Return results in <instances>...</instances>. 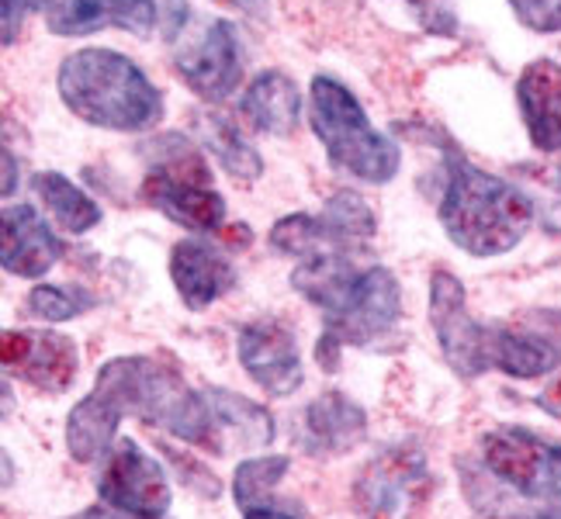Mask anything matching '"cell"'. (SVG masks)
Instances as JSON below:
<instances>
[{
  "label": "cell",
  "mask_w": 561,
  "mask_h": 519,
  "mask_svg": "<svg viewBox=\"0 0 561 519\" xmlns=\"http://www.w3.org/2000/svg\"><path fill=\"white\" fill-rule=\"evenodd\" d=\"M0 357L11 374L49 395L67 392L80 364L73 339L49 330H8L0 343Z\"/></svg>",
  "instance_id": "14"
},
{
  "label": "cell",
  "mask_w": 561,
  "mask_h": 519,
  "mask_svg": "<svg viewBox=\"0 0 561 519\" xmlns=\"http://www.w3.org/2000/svg\"><path fill=\"white\" fill-rule=\"evenodd\" d=\"M170 277L187 309H208L236 288V267L205 240H181L174 246Z\"/></svg>",
  "instance_id": "16"
},
{
  "label": "cell",
  "mask_w": 561,
  "mask_h": 519,
  "mask_svg": "<svg viewBox=\"0 0 561 519\" xmlns=\"http://www.w3.org/2000/svg\"><path fill=\"white\" fill-rule=\"evenodd\" d=\"M530 519H561V492H554L551 499H545L530 512Z\"/></svg>",
  "instance_id": "34"
},
{
  "label": "cell",
  "mask_w": 561,
  "mask_h": 519,
  "mask_svg": "<svg viewBox=\"0 0 561 519\" xmlns=\"http://www.w3.org/2000/svg\"><path fill=\"white\" fill-rule=\"evenodd\" d=\"M309 122L336 170L351 173V177L364 184H388L399 173V146L378 132L368 112L354 97V91L343 86L336 77H312Z\"/></svg>",
  "instance_id": "5"
},
{
  "label": "cell",
  "mask_w": 561,
  "mask_h": 519,
  "mask_svg": "<svg viewBox=\"0 0 561 519\" xmlns=\"http://www.w3.org/2000/svg\"><path fill=\"white\" fill-rule=\"evenodd\" d=\"M516 101L527 125L530 142L541 153L561 149V62L534 59L516 80Z\"/></svg>",
  "instance_id": "17"
},
{
  "label": "cell",
  "mask_w": 561,
  "mask_h": 519,
  "mask_svg": "<svg viewBox=\"0 0 561 519\" xmlns=\"http://www.w3.org/2000/svg\"><path fill=\"white\" fill-rule=\"evenodd\" d=\"M149 149L142 201L191 232H215L226 222V198L211 184V170L181 136H163Z\"/></svg>",
  "instance_id": "6"
},
{
  "label": "cell",
  "mask_w": 561,
  "mask_h": 519,
  "mask_svg": "<svg viewBox=\"0 0 561 519\" xmlns=\"http://www.w3.org/2000/svg\"><path fill=\"white\" fill-rule=\"evenodd\" d=\"M510 8L530 32H561V0H510Z\"/></svg>",
  "instance_id": "28"
},
{
  "label": "cell",
  "mask_w": 561,
  "mask_h": 519,
  "mask_svg": "<svg viewBox=\"0 0 561 519\" xmlns=\"http://www.w3.org/2000/svg\"><path fill=\"white\" fill-rule=\"evenodd\" d=\"M561 364V350L537 333L489 326L485 333V367H495L510 378H541Z\"/></svg>",
  "instance_id": "22"
},
{
  "label": "cell",
  "mask_w": 561,
  "mask_h": 519,
  "mask_svg": "<svg viewBox=\"0 0 561 519\" xmlns=\"http://www.w3.org/2000/svg\"><path fill=\"white\" fill-rule=\"evenodd\" d=\"M291 468L288 458H280V453H267V458H250L243 461L240 468H236V482H232V495L236 503H240L243 509L256 506L264 499V495L274 492V485L285 478Z\"/></svg>",
  "instance_id": "26"
},
{
  "label": "cell",
  "mask_w": 561,
  "mask_h": 519,
  "mask_svg": "<svg viewBox=\"0 0 561 519\" xmlns=\"http://www.w3.org/2000/svg\"><path fill=\"white\" fill-rule=\"evenodd\" d=\"M378 219L357 191H336L319 215H285L271 229V246L298 264L322 256H360L371 246Z\"/></svg>",
  "instance_id": "7"
},
{
  "label": "cell",
  "mask_w": 561,
  "mask_h": 519,
  "mask_svg": "<svg viewBox=\"0 0 561 519\" xmlns=\"http://www.w3.org/2000/svg\"><path fill=\"white\" fill-rule=\"evenodd\" d=\"M219 4H226L232 11H243L250 18H264L267 14V0H219Z\"/></svg>",
  "instance_id": "33"
},
{
  "label": "cell",
  "mask_w": 561,
  "mask_h": 519,
  "mask_svg": "<svg viewBox=\"0 0 561 519\" xmlns=\"http://www.w3.org/2000/svg\"><path fill=\"white\" fill-rule=\"evenodd\" d=\"M94 388L112 395L125 416H136L146 426L167 429L215 453V429L205 392H194L174 367H163L157 357L107 360Z\"/></svg>",
  "instance_id": "4"
},
{
  "label": "cell",
  "mask_w": 561,
  "mask_h": 519,
  "mask_svg": "<svg viewBox=\"0 0 561 519\" xmlns=\"http://www.w3.org/2000/svg\"><path fill=\"white\" fill-rule=\"evenodd\" d=\"M98 495L101 503L133 512L139 519H160L170 509L167 471L136 440H118L101 458Z\"/></svg>",
  "instance_id": "10"
},
{
  "label": "cell",
  "mask_w": 561,
  "mask_h": 519,
  "mask_svg": "<svg viewBox=\"0 0 561 519\" xmlns=\"http://www.w3.org/2000/svg\"><path fill=\"white\" fill-rule=\"evenodd\" d=\"M14 184H18V177H14V153H11V149H4V198H11V194H14Z\"/></svg>",
  "instance_id": "35"
},
{
  "label": "cell",
  "mask_w": 561,
  "mask_h": 519,
  "mask_svg": "<svg viewBox=\"0 0 561 519\" xmlns=\"http://www.w3.org/2000/svg\"><path fill=\"white\" fill-rule=\"evenodd\" d=\"M430 32L455 35V4L450 0H409Z\"/></svg>",
  "instance_id": "29"
},
{
  "label": "cell",
  "mask_w": 561,
  "mask_h": 519,
  "mask_svg": "<svg viewBox=\"0 0 561 519\" xmlns=\"http://www.w3.org/2000/svg\"><path fill=\"white\" fill-rule=\"evenodd\" d=\"M46 28L53 35H94L101 28H122L149 38L160 21L157 0H46Z\"/></svg>",
  "instance_id": "15"
},
{
  "label": "cell",
  "mask_w": 561,
  "mask_h": 519,
  "mask_svg": "<svg viewBox=\"0 0 561 519\" xmlns=\"http://www.w3.org/2000/svg\"><path fill=\"white\" fill-rule=\"evenodd\" d=\"M368 432V419H364V408L357 402H351L340 392H327L319 395L306 416H301V447L316 458H336V453H347L351 447H357Z\"/></svg>",
  "instance_id": "19"
},
{
  "label": "cell",
  "mask_w": 561,
  "mask_h": 519,
  "mask_svg": "<svg viewBox=\"0 0 561 519\" xmlns=\"http://www.w3.org/2000/svg\"><path fill=\"white\" fill-rule=\"evenodd\" d=\"M67 519H139V516H133V512H122V509H115V506H94V509H83V512H77V516H67Z\"/></svg>",
  "instance_id": "32"
},
{
  "label": "cell",
  "mask_w": 561,
  "mask_h": 519,
  "mask_svg": "<svg viewBox=\"0 0 561 519\" xmlns=\"http://www.w3.org/2000/svg\"><path fill=\"white\" fill-rule=\"evenodd\" d=\"M243 519H301L298 512H291L288 506H264V503H256L250 509H243Z\"/></svg>",
  "instance_id": "31"
},
{
  "label": "cell",
  "mask_w": 561,
  "mask_h": 519,
  "mask_svg": "<svg viewBox=\"0 0 561 519\" xmlns=\"http://www.w3.org/2000/svg\"><path fill=\"white\" fill-rule=\"evenodd\" d=\"M56 86L80 122L107 132H146L163 118L160 86L115 49H77L62 59Z\"/></svg>",
  "instance_id": "3"
},
{
  "label": "cell",
  "mask_w": 561,
  "mask_h": 519,
  "mask_svg": "<svg viewBox=\"0 0 561 519\" xmlns=\"http://www.w3.org/2000/svg\"><path fill=\"white\" fill-rule=\"evenodd\" d=\"M240 364L253 378L256 388H264L274 399L295 395L306 374H301V357H298V339L295 333L277 319H256L243 326L240 343Z\"/></svg>",
  "instance_id": "13"
},
{
  "label": "cell",
  "mask_w": 561,
  "mask_h": 519,
  "mask_svg": "<svg viewBox=\"0 0 561 519\" xmlns=\"http://www.w3.org/2000/svg\"><path fill=\"white\" fill-rule=\"evenodd\" d=\"M437 215L447 240L458 250L471 256H500L527 235L534 222V205L516 184L450 153L444 163Z\"/></svg>",
  "instance_id": "2"
},
{
  "label": "cell",
  "mask_w": 561,
  "mask_h": 519,
  "mask_svg": "<svg viewBox=\"0 0 561 519\" xmlns=\"http://www.w3.org/2000/svg\"><path fill=\"white\" fill-rule=\"evenodd\" d=\"M174 70L205 101H226L236 94L243 77V49L232 21L215 18L205 21L198 35H187L174 53Z\"/></svg>",
  "instance_id": "11"
},
{
  "label": "cell",
  "mask_w": 561,
  "mask_h": 519,
  "mask_svg": "<svg viewBox=\"0 0 561 519\" xmlns=\"http://www.w3.org/2000/svg\"><path fill=\"white\" fill-rule=\"evenodd\" d=\"M35 194L42 208L49 211V219L70 235H83L91 232L101 222V205H94L88 194H83L73 181H67L62 173L46 170V173H35Z\"/></svg>",
  "instance_id": "24"
},
{
  "label": "cell",
  "mask_w": 561,
  "mask_h": 519,
  "mask_svg": "<svg viewBox=\"0 0 561 519\" xmlns=\"http://www.w3.org/2000/svg\"><path fill=\"white\" fill-rule=\"evenodd\" d=\"M125 419V413L118 408V402L112 395H104L101 388L73 405V413L67 419V447L73 453V461L91 464L101 461L107 450H112V440L118 432V423Z\"/></svg>",
  "instance_id": "23"
},
{
  "label": "cell",
  "mask_w": 561,
  "mask_h": 519,
  "mask_svg": "<svg viewBox=\"0 0 561 519\" xmlns=\"http://www.w3.org/2000/svg\"><path fill=\"white\" fill-rule=\"evenodd\" d=\"M198 132L205 139V149L215 160H219V166L229 173L232 181L253 184L264 173L261 153H256V149L240 136V128H236L232 122H226L219 115H202L198 118Z\"/></svg>",
  "instance_id": "25"
},
{
  "label": "cell",
  "mask_w": 561,
  "mask_h": 519,
  "mask_svg": "<svg viewBox=\"0 0 561 519\" xmlns=\"http://www.w3.org/2000/svg\"><path fill=\"white\" fill-rule=\"evenodd\" d=\"M88 309H94V295L83 288H67V285H38L28 291V312L46 319V322H62L77 319Z\"/></svg>",
  "instance_id": "27"
},
{
  "label": "cell",
  "mask_w": 561,
  "mask_h": 519,
  "mask_svg": "<svg viewBox=\"0 0 561 519\" xmlns=\"http://www.w3.org/2000/svg\"><path fill=\"white\" fill-rule=\"evenodd\" d=\"M62 246L46 226V219L32 205H11L4 208V270L18 277H42L49 274L59 260Z\"/></svg>",
  "instance_id": "18"
},
{
  "label": "cell",
  "mask_w": 561,
  "mask_h": 519,
  "mask_svg": "<svg viewBox=\"0 0 561 519\" xmlns=\"http://www.w3.org/2000/svg\"><path fill=\"white\" fill-rule=\"evenodd\" d=\"M42 4L46 0H4V46H11V42L18 38L21 25H25V14L28 11H42Z\"/></svg>",
  "instance_id": "30"
},
{
  "label": "cell",
  "mask_w": 561,
  "mask_h": 519,
  "mask_svg": "<svg viewBox=\"0 0 561 519\" xmlns=\"http://www.w3.org/2000/svg\"><path fill=\"white\" fill-rule=\"evenodd\" d=\"M434 488V474L420 450L388 447L354 485V503L364 519H409Z\"/></svg>",
  "instance_id": "9"
},
{
  "label": "cell",
  "mask_w": 561,
  "mask_h": 519,
  "mask_svg": "<svg viewBox=\"0 0 561 519\" xmlns=\"http://www.w3.org/2000/svg\"><path fill=\"white\" fill-rule=\"evenodd\" d=\"M208 413L215 429V453L229 450H261L274 440V419L264 405H256L243 395H232L226 388H208Z\"/></svg>",
  "instance_id": "20"
},
{
  "label": "cell",
  "mask_w": 561,
  "mask_h": 519,
  "mask_svg": "<svg viewBox=\"0 0 561 519\" xmlns=\"http://www.w3.org/2000/svg\"><path fill=\"white\" fill-rule=\"evenodd\" d=\"M430 322L440 339L444 360L461 378H479L485 367V333L489 326L474 322L465 309V288L455 274L437 270L430 280Z\"/></svg>",
  "instance_id": "12"
},
{
  "label": "cell",
  "mask_w": 561,
  "mask_h": 519,
  "mask_svg": "<svg viewBox=\"0 0 561 519\" xmlns=\"http://www.w3.org/2000/svg\"><path fill=\"white\" fill-rule=\"evenodd\" d=\"M482 461L524 499H551L561 492V443L537 437L524 426H500L482 440Z\"/></svg>",
  "instance_id": "8"
},
{
  "label": "cell",
  "mask_w": 561,
  "mask_h": 519,
  "mask_svg": "<svg viewBox=\"0 0 561 519\" xmlns=\"http://www.w3.org/2000/svg\"><path fill=\"white\" fill-rule=\"evenodd\" d=\"M240 115H243V122L253 128V132L291 136L295 128H298V115H301L298 83L285 70L256 73L253 83L243 91Z\"/></svg>",
  "instance_id": "21"
},
{
  "label": "cell",
  "mask_w": 561,
  "mask_h": 519,
  "mask_svg": "<svg viewBox=\"0 0 561 519\" xmlns=\"http://www.w3.org/2000/svg\"><path fill=\"white\" fill-rule=\"evenodd\" d=\"M291 288L312 301L340 346H371L396 330L402 295L392 270L357 256L306 260L291 270Z\"/></svg>",
  "instance_id": "1"
}]
</instances>
